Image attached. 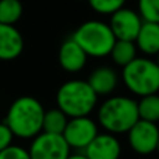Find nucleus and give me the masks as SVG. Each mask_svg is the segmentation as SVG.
<instances>
[{
    "mask_svg": "<svg viewBox=\"0 0 159 159\" xmlns=\"http://www.w3.org/2000/svg\"><path fill=\"white\" fill-rule=\"evenodd\" d=\"M140 119L137 101L129 96H109L98 107V124L110 134H124Z\"/></svg>",
    "mask_w": 159,
    "mask_h": 159,
    "instance_id": "2",
    "label": "nucleus"
},
{
    "mask_svg": "<svg viewBox=\"0 0 159 159\" xmlns=\"http://www.w3.org/2000/svg\"><path fill=\"white\" fill-rule=\"evenodd\" d=\"M24 50V38L14 25L0 24V60L17 59Z\"/></svg>",
    "mask_w": 159,
    "mask_h": 159,
    "instance_id": "11",
    "label": "nucleus"
},
{
    "mask_svg": "<svg viewBox=\"0 0 159 159\" xmlns=\"http://www.w3.org/2000/svg\"><path fill=\"white\" fill-rule=\"evenodd\" d=\"M0 159H31L28 149L20 145H8L6 149L0 151Z\"/></svg>",
    "mask_w": 159,
    "mask_h": 159,
    "instance_id": "21",
    "label": "nucleus"
},
{
    "mask_svg": "<svg viewBox=\"0 0 159 159\" xmlns=\"http://www.w3.org/2000/svg\"><path fill=\"white\" fill-rule=\"evenodd\" d=\"M109 56L112 57L113 63L120 67H124L137 57V46L133 41H121L116 39L110 49Z\"/></svg>",
    "mask_w": 159,
    "mask_h": 159,
    "instance_id": "15",
    "label": "nucleus"
},
{
    "mask_svg": "<svg viewBox=\"0 0 159 159\" xmlns=\"http://www.w3.org/2000/svg\"><path fill=\"white\" fill-rule=\"evenodd\" d=\"M87 53L73 38L66 39L59 49V64L67 73H78L87 64Z\"/></svg>",
    "mask_w": 159,
    "mask_h": 159,
    "instance_id": "12",
    "label": "nucleus"
},
{
    "mask_svg": "<svg viewBox=\"0 0 159 159\" xmlns=\"http://www.w3.org/2000/svg\"><path fill=\"white\" fill-rule=\"evenodd\" d=\"M69 117L59 107L50 110H45L42 120V131L50 134H63Z\"/></svg>",
    "mask_w": 159,
    "mask_h": 159,
    "instance_id": "16",
    "label": "nucleus"
},
{
    "mask_svg": "<svg viewBox=\"0 0 159 159\" xmlns=\"http://www.w3.org/2000/svg\"><path fill=\"white\" fill-rule=\"evenodd\" d=\"M137 49L148 56L157 55L159 52V24L158 22L143 21L141 28L134 41Z\"/></svg>",
    "mask_w": 159,
    "mask_h": 159,
    "instance_id": "14",
    "label": "nucleus"
},
{
    "mask_svg": "<svg viewBox=\"0 0 159 159\" xmlns=\"http://www.w3.org/2000/svg\"><path fill=\"white\" fill-rule=\"evenodd\" d=\"M87 82L98 96H107L116 89L119 77L112 67L102 66L91 73Z\"/></svg>",
    "mask_w": 159,
    "mask_h": 159,
    "instance_id": "13",
    "label": "nucleus"
},
{
    "mask_svg": "<svg viewBox=\"0 0 159 159\" xmlns=\"http://www.w3.org/2000/svg\"><path fill=\"white\" fill-rule=\"evenodd\" d=\"M126 88L137 96L158 93L159 91V66L148 57H135L121 71Z\"/></svg>",
    "mask_w": 159,
    "mask_h": 159,
    "instance_id": "4",
    "label": "nucleus"
},
{
    "mask_svg": "<svg viewBox=\"0 0 159 159\" xmlns=\"http://www.w3.org/2000/svg\"><path fill=\"white\" fill-rule=\"evenodd\" d=\"M138 116L140 119L152 123L159 121V95L151 93V95L141 96L140 101H137Z\"/></svg>",
    "mask_w": 159,
    "mask_h": 159,
    "instance_id": "17",
    "label": "nucleus"
},
{
    "mask_svg": "<svg viewBox=\"0 0 159 159\" xmlns=\"http://www.w3.org/2000/svg\"><path fill=\"white\" fill-rule=\"evenodd\" d=\"M91 8L98 14L103 16H110L119 8L124 7L126 0H88Z\"/></svg>",
    "mask_w": 159,
    "mask_h": 159,
    "instance_id": "20",
    "label": "nucleus"
},
{
    "mask_svg": "<svg viewBox=\"0 0 159 159\" xmlns=\"http://www.w3.org/2000/svg\"><path fill=\"white\" fill-rule=\"evenodd\" d=\"M98 103V95L84 80H70L60 85L56 105L67 117L89 116Z\"/></svg>",
    "mask_w": 159,
    "mask_h": 159,
    "instance_id": "3",
    "label": "nucleus"
},
{
    "mask_svg": "<svg viewBox=\"0 0 159 159\" xmlns=\"http://www.w3.org/2000/svg\"><path fill=\"white\" fill-rule=\"evenodd\" d=\"M87 159H119L121 155V144L115 134H99L85 147Z\"/></svg>",
    "mask_w": 159,
    "mask_h": 159,
    "instance_id": "10",
    "label": "nucleus"
},
{
    "mask_svg": "<svg viewBox=\"0 0 159 159\" xmlns=\"http://www.w3.org/2000/svg\"><path fill=\"white\" fill-rule=\"evenodd\" d=\"M71 38L81 46L87 56L91 57L109 56L110 49L116 41L109 24L96 20H89L81 24Z\"/></svg>",
    "mask_w": 159,
    "mask_h": 159,
    "instance_id": "5",
    "label": "nucleus"
},
{
    "mask_svg": "<svg viewBox=\"0 0 159 159\" xmlns=\"http://www.w3.org/2000/svg\"><path fill=\"white\" fill-rule=\"evenodd\" d=\"M157 151L159 152V141H158V147H157Z\"/></svg>",
    "mask_w": 159,
    "mask_h": 159,
    "instance_id": "25",
    "label": "nucleus"
},
{
    "mask_svg": "<svg viewBox=\"0 0 159 159\" xmlns=\"http://www.w3.org/2000/svg\"><path fill=\"white\" fill-rule=\"evenodd\" d=\"M13 140H14V135L11 133V130L7 127V124L4 121L0 123V151H3L8 145H11Z\"/></svg>",
    "mask_w": 159,
    "mask_h": 159,
    "instance_id": "22",
    "label": "nucleus"
},
{
    "mask_svg": "<svg viewBox=\"0 0 159 159\" xmlns=\"http://www.w3.org/2000/svg\"><path fill=\"white\" fill-rule=\"evenodd\" d=\"M143 24V18L137 11L127 7H121L110 14L109 27L116 39L121 41H135L137 34Z\"/></svg>",
    "mask_w": 159,
    "mask_h": 159,
    "instance_id": "9",
    "label": "nucleus"
},
{
    "mask_svg": "<svg viewBox=\"0 0 159 159\" xmlns=\"http://www.w3.org/2000/svg\"><path fill=\"white\" fill-rule=\"evenodd\" d=\"M70 149L61 134L42 131L32 138L28 154L31 159H67Z\"/></svg>",
    "mask_w": 159,
    "mask_h": 159,
    "instance_id": "6",
    "label": "nucleus"
},
{
    "mask_svg": "<svg viewBox=\"0 0 159 159\" xmlns=\"http://www.w3.org/2000/svg\"><path fill=\"white\" fill-rule=\"evenodd\" d=\"M45 109L34 96H20L10 105L4 123L14 137L32 140L42 133V120Z\"/></svg>",
    "mask_w": 159,
    "mask_h": 159,
    "instance_id": "1",
    "label": "nucleus"
},
{
    "mask_svg": "<svg viewBox=\"0 0 159 159\" xmlns=\"http://www.w3.org/2000/svg\"><path fill=\"white\" fill-rule=\"evenodd\" d=\"M22 16L20 0H0V24L14 25Z\"/></svg>",
    "mask_w": 159,
    "mask_h": 159,
    "instance_id": "18",
    "label": "nucleus"
},
{
    "mask_svg": "<svg viewBox=\"0 0 159 159\" xmlns=\"http://www.w3.org/2000/svg\"><path fill=\"white\" fill-rule=\"evenodd\" d=\"M67 159H87V157L84 154H73V155L70 154Z\"/></svg>",
    "mask_w": 159,
    "mask_h": 159,
    "instance_id": "23",
    "label": "nucleus"
},
{
    "mask_svg": "<svg viewBox=\"0 0 159 159\" xmlns=\"http://www.w3.org/2000/svg\"><path fill=\"white\" fill-rule=\"evenodd\" d=\"M129 144L138 155H149L157 151L159 141V127L157 123L138 119L127 131Z\"/></svg>",
    "mask_w": 159,
    "mask_h": 159,
    "instance_id": "8",
    "label": "nucleus"
},
{
    "mask_svg": "<svg viewBox=\"0 0 159 159\" xmlns=\"http://www.w3.org/2000/svg\"><path fill=\"white\" fill-rule=\"evenodd\" d=\"M98 123L89 116L70 117L63 131V138L70 148L82 149L98 135Z\"/></svg>",
    "mask_w": 159,
    "mask_h": 159,
    "instance_id": "7",
    "label": "nucleus"
},
{
    "mask_svg": "<svg viewBox=\"0 0 159 159\" xmlns=\"http://www.w3.org/2000/svg\"><path fill=\"white\" fill-rule=\"evenodd\" d=\"M155 61H157V63H158V66H159V52L157 53V60H155Z\"/></svg>",
    "mask_w": 159,
    "mask_h": 159,
    "instance_id": "24",
    "label": "nucleus"
},
{
    "mask_svg": "<svg viewBox=\"0 0 159 159\" xmlns=\"http://www.w3.org/2000/svg\"><path fill=\"white\" fill-rule=\"evenodd\" d=\"M138 14L143 21L159 24V0H138Z\"/></svg>",
    "mask_w": 159,
    "mask_h": 159,
    "instance_id": "19",
    "label": "nucleus"
}]
</instances>
